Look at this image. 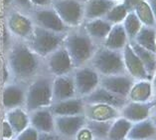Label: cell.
Here are the masks:
<instances>
[{
	"mask_svg": "<svg viewBox=\"0 0 156 140\" xmlns=\"http://www.w3.org/2000/svg\"><path fill=\"white\" fill-rule=\"evenodd\" d=\"M63 47L66 49L75 68L86 65L92 59L94 51V41L83 28H72L66 33Z\"/></svg>",
	"mask_w": 156,
	"mask_h": 140,
	"instance_id": "obj_1",
	"label": "cell"
},
{
	"mask_svg": "<svg viewBox=\"0 0 156 140\" xmlns=\"http://www.w3.org/2000/svg\"><path fill=\"white\" fill-rule=\"evenodd\" d=\"M66 33H57L35 25L28 36L29 48L38 56L47 57L63 45Z\"/></svg>",
	"mask_w": 156,
	"mask_h": 140,
	"instance_id": "obj_2",
	"label": "cell"
},
{
	"mask_svg": "<svg viewBox=\"0 0 156 140\" xmlns=\"http://www.w3.org/2000/svg\"><path fill=\"white\" fill-rule=\"evenodd\" d=\"M90 61L92 63V67L102 76L125 73L121 51L112 50L102 46L94 51Z\"/></svg>",
	"mask_w": 156,
	"mask_h": 140,
	"instance_id": "obj_3",
	"label": "cell"
},
{
	"mask_svg": "<svg viewBox=\"0 0 156 140\" xmlns=\"http://www.w3.org/2000/svg\"><path fill=\"white\" fill-rule=\"evenodd\" d=\"M37 56L29 46L17 45L10 53L9 63L11 69L19 77L30 76L38 67Z\"/></svg>",
	"mask_w": 156,
	"mask_h": 140,
	"instance_id": "obj_4",
	"label": "cell"
},
{
	"mask_svg": "<svg viewBox=\"0 0 156 140\" xmlns=\"http://www.w3.org/2000/svg\"><path fill=\"white\" fill-rule=\"evenodd\" d=\"M51 7L70 29L80 27L83 18V4L78 0H52Z\"/></svg>",
	"mask_w": 156,
	"mask_h": 140,
	"instance_id": "obj_5",
	"label": "cell"
},
{
	"mask_svg": "<svg viewBox=\"0 0 156 140\" xmlns=\"http://www.w3.org/2000/svg\"><path fill=\"white\" fill-rule=\"evenodd\" d=\"M53 81L48 78H40L30 86L26 97L29 110H38L53 103Z\"/></svg>",
	"mask_w": 156,
	"mask_h": 140,
	"instance_id": "obj_6",
	"label": "cell"
},
{
	"mask_svg": "<svg viewBox=\"0 0 156 140\" xmlns=\"http://www.w3.org/2000/svg\"><path fill=\"white\" fill-rule=\"evenodd\" d=\"M76 87V93L83 98L93 92L100 85V74L92 66L83 65L75 68L72 73Z\"/></svg>",
	"mask_w": 156,
	"mask_h": 140,
	"instance_id": "obj_7",
	"label": "cell"
},
{
	"mask_svg": "<svg viewBox=\"0 0 156 140\" xmlns=\"http://www.w3.org/2000/svg\"><path fill=\"white\" fill-rule=\"evenodd\" d=\"M47 67L55 77L71 74L75 69L70 56L63 45L47 56Z\"/></svg>",
	"mask_w": 156,
	"mask_h": 140,
	"instance_id": "obj_8",
	"label": "cell"
},
{
	"mask_svg": "<svg viewBox=\"0 0 156 140\" xmlns=\"http://www.w3.org/2000/svg\"><path fill=\"white\" fill-rule=\"evenodd\" d=\"M36 25L44 29L54 31L57 33H67L70 30L64 24V22L61 20L58 14L55 12V10L51 6L42 7L38 9L34 14Z\"/></svg>",
	"mask_w": 156,
	"mask_h": 140,
	"instance_id": "obj_9",
	"label": "cell"
},
{
	"mask_svg": "<svg viewBox=\"0 0 156 140\" xmlns=\"http://www.w3.org/2000/svg\"><path fill=\"white\" fill-rule=\"evenodd\" d=\"M133 79L126 74H116L102 76L100 80V85L108 91L121 97H128L129 91L133 85ZM128 99V98H127Z\"/></svg>",
	"mask_w": 156,
	"mask_h": 140,
	"instance_id": "obj_10",
	"label": "cell"
},
{
	"mask_svg": "<svg viewBox=\"0 0 156 140\" xmlns=\"http://www.w3.org/2000/svg\"><path fill=\"white\" fill-rule=\"evenodd\" d=\"M87 118L83 114L71 116H56L55 130L66 138H75L77 133L86 125Z\"/></svg>",
	"mask_w": 156,
	"mask_h": 140,
	"instance_id": "obj_11",
	"label": "cell"
},
{
	"mask_svg": "<svg viewBox=\"0 0 156 140\" xmlns=\"http://www.w3.org/2000/svg\"><path fill=\"white\" fill-rule=\"evenodd\" d=\"M121 52H122L125 71H127L129 76L137 80H151V77L147 73L138 56L133 51L130 43L128 42L125 45Z\"/></svg>",
	"mask_w": 156,
	"mask_h": 140,
	"instance_id": "obj_12",
	"label": "cell"
},
{
	"mask_svg": "<svg viewBox=\"0 0 156 140\" xmlns=\"http://www.w3.org/2000/svg\"><path fill=\"white\" fill-rule=\"evenodd\" d=\"M82 99L85 102V104H108L117 109H121L128 101L127 98L115 95L108 91L101 85H98L93 92L83 97Z\"/></svg>",
	"mask_w": 156,
	"mask_h": 140,
	"instance_id": "obj_13",
	"label": "cell"
},
{
	"mask_svg": "<svg viewBox=\"0 0 156 140\" xmlns=\"http://www.w3.org/2000/svg\"><path fill=\"white\" fill-rule=\"evenodd\" d=\"M53 90V103L58 101L76 97V87L73 75L67 74L62 76H56L52 84Z\"/></svg>",
	"mask_w": 156,
	"mask_h": 140,
	"instance_id": "obj_14",
	"label": "cell"
},
{
	"mask_svg": "<svg viewBox=\"0 0 156 140\" xmlns=\"http://www.w3.org/2000/svg\"><path fill=\"white\" fill-rule=\"evenodd\" d=\"M153 108L152 101L134 102L127 101V103L121 108V117L127 119L130 122H138L149 117L151 109Z\"/></svg>",
	"mask_w": 156,
	"mask_h": 140,
	"instance_id": "obj_15",
	"label": "cell"
},
{
	"mask_svg": "<svg viewBox=\"0 0 156 140\" xmlns=\"http://www.w3.org/2000/svg\"><path fill=\"white\" fill-rule=\"evenodd\" d=\"M50 110L54 116L81 115L85 111V102L81 97H73L70 99L52 103Z\"/></svg>",
	"mask_w": 156,
	"mask_h": 140,
	"instance_id": "obj_16",
	"label": "cell"
},
{
	"mask_svg": "<svg viewBox=\"0 0 156 140\" xmlns=\"http://www.w3.org/2000/svg\"><path fill=\"white\" fill-rule=\"evenodd\" d=\"M83 115L90 120L112 121L119 117V112L117 108L108 104H85Z\"/></svg>",
	"mask_w": 156,
	"mask_h": 140,
	"instance_id": "obj_17",
	"label": "cell"
},
{
	"mask_svg": "<svg viewBox=\"0 0 156 140\" xmlns=\"http://www.w3.org/2000/svg\"><path fill=\"white\" fill-rule=\"evenodd\" d=\"M116 3L112 0H87L83 4V18L86 21L104 18Z\"/></svg>",
	"mask_w": 156,
	"mask_h": 140,
	"instance_id": "obj_18",
	"label": "cell"
},
{
	"mask_svg": "<svg viewBox=\"0 0 156 140\" xmlns=\"http://www.w3.org/2000/svg\"><path fill=\"white\" fill-rule=\"evenodd\" d=\"M112 24H110L105 18H98V19L87 20L83 24L82 28L94 42H97V41L104 42L109 30L112 29Z\"/></svg>",
	"mask_w": 156,
	"mask_h": 140,
	"instance_id": "obj_19",
	"label": "cell"
},
{
	"mask_svg": "<svg viewBox=\"0 0 156 140\" xmlns=\"http://www.w3.org/2000/svg\"><path fill=\"white\" fill-rule=\"evenodd\" d=\"M129 42L122 23L113 24L104 41V46L112 50L121 51Z\"/></svg>",
	"mask_w": 156,
	"mask_h": 140,
	"instance_id": "obj_20",
	"label": "cell"
},
{
	"mask_svg": "<svg viewBox=\"0 0 156 140\" xmlns=\"http://www.w3.org/2000/svg\"><path fill=\"white\" fill-rule=\"evenodd\" d=\"M33 128L42 133H50L55 130V118L51 110L41 108L35 110L31 117Z\"/></svg>",
	"mask_w": 156,
	"mask_h": 140,
	"instance_id": "obj_21",
	"label": "cell"
},
{
	"mask_svg": "<svg viewBox=\"0 0 156 140\" xmlns=\"http://www.w3.org/2000/svg\"><path fill=\"white\" fill-rule=\"evenodd\" d=\"M8 27L15 35L28 38L34 25L31 20L20 13H12L8 18Z\"/></svg>",
	"mask_w": 156,
	"mask_h": 140,
	"instance_id": "obj_22",
	"label": "cell"
},
{
	"mask_svg": "<svg viewBox=\"0 0 156 140\" xmlns=\"http://www.w3.org/2000/svg\"><path fill=\"white\" fill-rule=\"evenodd\" d=\"M156 134V128L151 119H144L134 122L129 129L125 139H149Z\"/></svg>",
	"mask_w": 156,
	"mask_h": 140,
	"instance_id": "obj_23",
	"label": "cell"
},
{
	"mask_svg": "<svg viewBox=\"0 0 156 140\" xmlns=\"http://www.w3.org/2000/svg\"><path fill=\"white\" fill-rule=\"evenodd\" d=\"M152 93L150 80H137L133 83L127 98L134 102H147L150 100Z\"/></svg>",
	"mask_w": 156,
	"mask_h": 140,
	"instance_id": "obj_24",
	"label": "cell"
},
{
	"mask_svg": "<svg viewBox=\"0 0 156 140\" xmlns=\"http://www.w3.org/2000/svg\"><path fill=\"white\" fill-rule=\"evenodd\" d=\"M132 41L139 46L156 53V29L154 27L142 25Z\"/></svg>",
	"mask_w": 156,
	"mask_h": 140,
	"instance_id": "obj_25",
	"label": "cell"
},
{
	"mask_svg": "<svg viewBox=\"0 0 156 140\" xmlns=\"http://www.w3.org/2000/svg\"><path fill=\"white\" fill-rule=\"evenodd\" d=\"M129 43H130L133 51L135 52L140 61L142 62L147 73L149 74L150 77H152V75L156 71V53L139 46L138 44H136L133 41H129Z\"/></svg>",
	"mask_w": 156,
	"mask_h": 140,
	"instance_id": "obj_26",
	"label": "cell"
},
{
	"mask_svg": "<svg viewBox=\"0 0 156 140\" xmlns=\"http://www.w3.org/2000/svg\"><path fill=\"white\" fill-rule=\"evenodd\" d=\"M132 122L128 121L123 117H117L116 119L112 121V126L108 135V140H123L126 138L127 133Z\"/></svg>",
	"mask_w": 156,
	"mask_h": 140,
	"instance_id": "obj_27",
	"label": "cell"
},
{
	"mask_svg": "<svg viewBox=\"0 0 156 140\" xmlns=\"http://www.w3.org/2000/svg\"><path fill=\"white\" fill-rule=\"evenodd\" d=\"M24 100V92L19 86H7L3 92V104L8 108H16Z\"/></svg>",
	"mask_w": 156,
	"mask_h": 140,
	"instance_id": "obj_28",
	"label": "cell"
},
{
	"mask_svg": "<svg viewBox=\"0 0 156 140\" xmlns=\"http://www.w3.org/2000/svg\"><path fill=\"white\" fill-rule=\"evenodd\" d=\"M132 11L136 14V16L138 17L142 25L150 26V27H154L156 25L153 14H152L146 0H138L133 6Z\"/></svg>",
	"mask_w": 156,
	"mask_h": 140,
	"instance_id": "obj_29",
	"label": "cell"
},
{
	"mask_svg": "<svg viewBox=\"0 0 156 140\" xmlns=\"http://www.w3.org/2000/svg\"><path fill=\"white\" fill-rule=\"evenodd\" d=\"M112 121H97L87 119L85 126L92 132L94 138H97L98 140H105L108 138Z\"/></svg>",
	"mask_w": 156,
	"mask_h": 140,
	"instance_id": "obj_30",
	"label": "cell"
},
{
	"mask_svg": "<svg viewBox=\"0 0 156 140\" xmlns=\"http://www.w3.org/2000/svg\"><path fill=\"white\" fill-rule=\"evenodd\" d=\"M8 123L12 127V129L16 133H20L24 129L27 128L28 125V117L26 115L24 111H22L21 109L13 108L8 113Z\"/></svg>",
	"mask_w": 156,
	"mask_h": 140,
	"instance_id": "obj_31",
	"label": "cell"
},
{
	"mask_svg": "<svg viewBox=\"0 0 156 140\" xmlns=\"http://www.w3.org/2000/svg\"><path fill=\"white\" fill-rule=\"evenodd\" d=\"M122 25L125 32H126L128 41H132L134 39L136 34L138 33L140 28L142 27L141 22H140L138 17L136 16V14L132 10H130L127 13L126 17L124 18V20L122 22Z\"/></svg>",
	"mask_w": 156,
	"mask_h": 140,
	"instance_id": "obj_32",
	"label": "cell"
},
{
	"mask_svg": "<svg viewBox=\"0 0 156 140\" xmlns=\"http://www.w3.org/2000/svg\"><path fill=\"white\" fill-rule=\"evenodd\" d=\"M128 12H129V10L123 2L116 3V4L105 14V16L104 18L112 25L122 23Z\"/></svg>",
	"mask_w": 156,
	"mask_h": 140,
	"instance_id": "obj_33",
	"label": "cell"
},
{
	"mask_svg": "<svg viewBox=\"0 0 156 140\" xmlns=\"http://www.w3.org/2000/svg\"><path fill=\"white\" fill-rule=\"evenodd\" d=\"M39 134L35 128H26L19 133L16 140H38Z\"/></svg>",
	"mask_w": 156,
	"mask_h": 140,
	"instance_id": "obj_34",
	"label": "cell"
},
{
	"mask_svg": "<svg viewBox=\"0 0 156 140\" xmlns=\"http://www.w3.org/2000/svg\"><path fill=\"white\" fill-rule=\"evenodd\" d=\"M76 140H94V136L86 126H83L75 136Z\"/></svg>",
	"mask_w": 156,
	"mask_h": 140,
	"instance_id": "obj_35",
	"label": "cell"
},
{
	"mask_svg": "<svg viewBox=\"0 0 156 140\" xmlns=\"http://www.w3.org/2000/svg\"><path fill=\"white\" fill-rule=\"evenodd\" d=\"M13 132L14 131L8 123V121H4V123H3V137H4V139H9L12 137Z\"/></svg>",
	"mask_w": 156,
	"mask_h": 140,
	"instance_id": "obj_36",
	"label": "cell"
},
{
	"mask_svg": "<svg viewBox=\"0 0 156 140\" xmlns=\"http://www.w3.org/2000/svg\"><path fill=\"white\" fill-rule=\"evenodd\" d=\"M32 5H35L38 7H49L51 6L52 0H30Z\"/></svg>",
	"mask_w": 156,
	"mask_h": 140,
	"instance_id": "obj_37",
	"label": "cell"
},
{
	"mask_svg": "<svg viewBox=\"0 0 156 140\" xmlns=\"http://www.w3.org/2000/svg\"><path fill=\"white\" fill-rule=\"evenodd\" d=\"M38 140H60L59 137H57L54 134H52V132L50 133H42L39 135Z\"/></svg>",
	"mask_w": 156,
	"mask_h": 140,
	"instance_id": "obj_38",
	"label": "cell"
},
{
	"mask_svg": "<svg viewBox=\"0 0 156 140\" xmlns=\"http://www.w3.org/2000/svg\"><path fill=\"white\" fill-rule=\"evenodd\" d=\"M146 2L148 3V5H149V7H150L151 12H152V14H153L154 20H155V23H156V0H146Z\"/></svg>",
	"mask_w": 156,
	"mask_h": 140,
	"instance_id": "obj_39",
	"label": "cell"
},
{
	"mask_svg": "<svg viewBox=\"0 0 156 140\" xmlns=\"http://www.w3.org/2000/svg\"><path fill=\"white\" fill-rule=\"evenodd\" d=\"M15 2L19 4L20 6H23V7H30L32 4L30 2V0H14Z\"/></svg>",
	"mask_w": 156,
	"mask_h": 140,
	"instance_id": "obj_40",
	"label": "cell"
},
{
	"mask_svg": "<svg viewBox=\"0 0 156 140\" xmlns=\"http://www.w3.org/2000/svg\"><path fill=\"white\" fill-rule=\"evenodd\" d=\"M151 86H152V91L156 94V71L151 77Z\"/></svg>",
	"mask_w": 156,
	"mask_h": 140,
	"instance_id": "obj_41",
	"label": "cell"
},
{
	"mask_svg": "<svg viewBox=\"0 0 156 140\" xmlns=\"http://www.w3.org/2000/svg\"><path fill=\"white\" fill-rule=\"evenodd\" d=\"M151 121H152V122H153L154 126H155V128H156V114H154L153 116H152V118H151Z\"/></svg>",
	"mask_w": 156,
	"mask_h": 140,
	"instance_id": "obj_42",
	"label": "cell"
},
{
	"mask_svg": "<svg viewBox=\"0 0 156 140\" xmlns=\"http://www.w3.org/2000/svg\"><path fill=\"white\" fill-rule=\"evenodd\" d=\"M152 104H153V108H156V94L153 99H152Z\"/></svg>",
	"mask_w": 156,
	"mask_h": 140,
	"instance_id": "obj_43",
	"label": "cell"
},
{
	"mask_svg": "<svg viewBox=\"0 0 156 140\" xmlns=\"http://www.w3.org/2000/svg\"><path fill=\"white\" fill-rule=\"evenodd\" d=\"M123 140H140V139H123ZM145 140H148V139H145Z\"/></svg>",
	"mask_w": 156,
	"mask_h": 140,
	"instance_id": "obj_44",
	"label": "cell"
},
{
	"mask_svg": "<svg viewBox=\"0 0 156 140\" xmlns=\"http://www.w3.org/2000/svg\"><path fill=\"white\" fill-rule=\"evenodd\" d=\"M112 1H115V2H119V1H123V0H112Z\"/></svg>",
	"mask_w": 156,
	"mask_h": 140,
	"instance_id": "obj_45",
	"label": "cell"
},
{
	"mask_svg": "<svg viewBox=\"0 0 156 140\" xmlns=\"http://www.w3.org/2000/svg\"><path fill=\"white\" fill-rule=\"evenodd\" d=\"M4 140H7V139H4Z\"/></svg>",
	"mask_w": 156,
	"mask_h": 140,
	"instance_id": "obj_46",
	"label": "cell"
},
{
	"mask_svg": "<svg viewBox=\"0 0 156 140\" xmlns=\"http://www.w3.org/2000/svg\"></svg>",
	"mask_w": 156,
	"mask_h": 140,
	"instance_id": "obj_47",
	"label": "cell"
}]
</instances>
